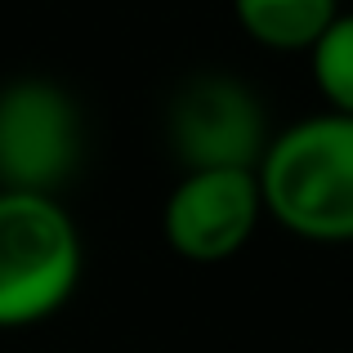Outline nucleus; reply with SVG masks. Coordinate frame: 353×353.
I'll return each mask as SVG.
<instances>
[{
  "label": "nucleus",
  "mask_w": 353,
  "mask_h": 353,
  "mask_svg": "<svg viewBox=\"0 0 353 353\" xmlns=\"http://www.w3.org/2000/svg\"><path fill=\"white\" fill-rule=\"evenodd\" d=\"M264 215L318 246L353 241V117L322 112L273 130L255 165Z\"/></svg>",
  "instance_id": "obj_1"
},
{
  "label": "nucleus",
  "mask_w": 353,
  "mask_h": 353,
  "mask_svg": "<svg viewBox=\"0 0 353 353\" xmlns=\"http://www.w3.org/2000/svg\"><path fill=\"white\" fill-rule=\"evenodd\" d=\"M81 233L50 192L0 188V331L54 318L81 286Z\"/></svg>",
  "instance_id": "obj_2"
},
{
  "label": "nucleus",
  "mask_w": 353,
  "mask_h": 353,
  "mask_svg": "<svg viewBox=\"0 0 353 353\" xmlns=\"http://www.w3.org/2000/svg\"><path fill=\"white\" fill-rule=\"evenodd\" d=\"M165 134L188 170H255L273 130L246 81L228 72H201L174 90Z\"/></svg>",
  "instance_id": "obj_3"
},
{
  "label": "nucleus",
  "mask_w": 353,
  "mask_h": 353,
  "mask_svg": "<svg viewBox=\"0 0 353 353\" xmlns=\"http://www.w3.org/2000/svg\"><path fill=\"white\" fill-rule=\"evenodd\" d=\"M81 161V108L54 81L27 77L0 90V188L50 192Z\"/></svg>",
  "instance_id": "obj_4"
},
{
  "label": "nucleus",
  "mask_w": 353,
  "mask_h": 353,
  "mask_svg": "<svg viewBox=\"0 0 353 353\" xmlns=\"http://www.w3.org/2000/svg\"><path fill=\"white\" fill-rule=\"evenodd\" d=\"M264 219L255 170H188L170 188L161 233L174 255L192 264L233 259Z\"/></svg>",
  "instance_id": "obj_5"
},
{
  "label": "nucleus",
  "mask_w": 353,
  "mask_h": 353,
  "mask_svg": "<svg viewBox=\"0 0 353 353\" xmlns=\"http://www.w3.org/2000/svg\"><path fill=\"white\" fill-rule=\"evenodd\" d=\"M340 9V0H233L237 27L273 54H309Z\"/></svg>",
  "instance_id": "obj_6"
},
{
  "label": "nucleus",
  "mask_w": 353,
  "mask_h": 353,
  "mask_svg": "<svg viewBox=\"0 0 353 353\" xmlns=\"http://www.w3.org/2000/svg\"><path fill=\"white\" fill-rule=\"evenodd\" d=\"M309 72H313V85H318L322 103L331 112L353 117V9H340L331 18V27L313 41Z\"/></svg>",
  "instance_id": "obj_7"
}]
</instances>
